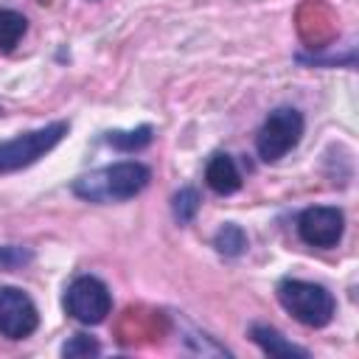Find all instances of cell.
<instances>
[{"mask_svg": "<svg viewBox=\"0 0 359 359\" xmlns=\"http://www.w3.org/2000/svg\"><path fill=\"white\" fill-rule=\"evenodd\" d=\"M149 180H151V171L143 163L123 160V163H115L109 168H101L95 174L76 180L73 191L90 202H123L140 194L149 185Z\"/></svg>", "mask_w": 359, "mask_h": 359, "instance_id": "1", "label": "cell"}, {"mask_svg": "<svg viewBox=\"0 0 359 359\" xmlns=\"http://www.w3.org/2000/svg\"><path fill=\"white\" fill-rule=\"evenodd\" d=\"M278 300L297 323L311 325V328L328 325L334 311H337L334 294L325 286L297 280V278H286V280L278 283Z\"/></svg>", "mask_w": 359, "mask_h": 359, "instance_id": "2", "label": "cell"}, {"mask_svg": "<svg viewBox=\"0 0 359 359\" xmlns=\"http://www.w3.org/2000/svg\"><path fill=\"white\" fill-rule=\"evenodd\" d=\"M65 135H67V123H65V121H56V123H48V126H42V129L17 135V137H11V140H3V143H0V174L20 171V168L36 163V160H39L42 154H48Z\"/></svg>", "mask_w": 359, "mask_h": 359, "instance_id": "3", "label": "cell"}, {"mask_svg": "<svg viewBox=\"0 0 359 359\" xmlns=\"http://www.w3.org/2000/svg\"><path fill=\"white\" fill-rule=\"evenodd\" d=\"M300 135H303V115L297 109L280 107V109L269 112V118L264 121V126L255 137L261 160L264 163L280 160L283 154H289L300 143Z\"/></svg>", "mask_w": 359, "mask_h": 359, "instance_id": "4", "label": "cell"}, {"mask_svg": "<svg viewBox=\"0 0 359 359\" xmlns=\"http://www.w3.org/2000/svg\"><path fill=\"white\" fill-rule=\"evenodd\" d=\"M65 306H67V314L84 325H95L101 323L109 309H112V294L107 289L104 280L93 278V275H81L76 278L67 292H65Z\"/></svg>", "mask_w": 359, "mask_h": 359, "instance_id": "5", "label": "cell"}, {"mask_svg": "<svg viewBox=\"0 0 359 359\" xmlns=\"http://www.w3.org/2000/svg\"><path fill=\"white\" fill-rule=\"evenodd\" d=\"M39 325V314L34 300L14 286H0V334L8 339H22L34 334Z\"/></svg>", "mask_w": 359, "mask_h": 359, "instance_id": "6", "label": "cell"}, {"mask_svg": "<svg viewBox=\"0 0 359 359\" xmlns=\"http://www.w3.org/2000/svg\"><path fill=\"white\" fill-rule=\"evenodd\" d=\"M342 230H345V216H342L339 208L317 205V208L303 210L300 219H297V233L311 247H334V244H339Z\"/></svg>", "mask_w": 359, "mask_h": 359, "instance_id": "7", "label": "cell"}, {"mask_svg": "<svg viewBox=\"0 0 359 359\" xmlns=\"http://www.w3.org/2000/svg\"><path fill=\"white\" fill-rule=\"evenodd\" d=\"M205 180H208V185H210L216 194H222V196H227V194H233V191L241 188V174H238L233 157H230V154H222V151L208 160Z\"/></svg>", "mask_w": 359, "mask_h": 359, "instance_id": "8", "label": "cell"}, {"mask_svg": "<svg viewBox=\"0 0 359 359\" xmlns=\"http://www.w3.org/2000/svg\"><path fill=\"white\" fill-rule=\"evenodd\" d=\"M250 337L269 353V356H309V351L292 345L280 331L269 328V325H252L250 328Z\"/></svg>", "mask_w": 359, "mask_h": 359, "instance_id": "9", "label": "cell"}, {"mask_svg": "<svg viewBox=\"0 0 359 359\" xmlns=\"http://www.w3.org/2000/svg\"><path fill=\"white\" fill-rule=\"evenodd\" d=\"M25 28H28V20H25L20 11H14V8H0V50H3V53L14 50L17 42L22 39V34H25Z\"/></svg>", "mask_w": 359, "mask_h": 359, "instance_id": "10", "label": "cell"}, {"mask_svg": "<svg viewBox=\"0 0 359 359\" xmlns=\"http://www.w3.org/2000/svg\"><path fill=\"white\" fill-rule=\"evenodd\" d=\"M154 137V129L151 126H137L132 132H109L107 135V143L115 146L118 151H137L143 146H149Z\"/></svg>", "mask_w": 359, "mask_h": 359, "instance_id": "11", "label": "cell"}, {"mask_svg": "<svg viewBox=\"0 0 359 359\" xmlns=\"http://www.w3.org/2000/svg\"><path fill=\"white\" fill-rule=\"evenodd\" d=\"M213 244H216V250H219L222 255L236 258V255H241V252L247 250V233H244L238 224H224V227L216 233Z\"/></svg>", "mask_w": 359, "mask_h": 359, "instance_id": "12", "label": "cell"}, {"mask_svg": "<svg viewBox=\"0 0 359 359\" xmlns=\"http://www.w3.org/2000/svg\"><path fill=\"white\" fill-rule=\"evenodd\" d=\"M199 202H202V196H199L194 188H182L180 194H174V202H171L174 219H177L180 224H188V222L196 216V210H199Z\"/></svg>", "mask_w": 359, "mask_h": 359, "instance_id": "13", "label": "cell"}, {"mask_svg": "<svg viewBox=\"0 0 359 359\" xmlns=\"http://www.w3.org/2000/svg\"><path fill=\"white\" fill-rule=\"evenodd\" d=\"M34 252L25 250V247H17V244H8V247H0V272H14V269H22L25 264H31Z\"/></svg>", "mask_w": 359, "mask_h": 359, "instance_id": "14", "label": "cell"}, {"mask_svg": "<svg viewBox=\"0 0 359 359\" xmlns=\"http://www.w3.org/2000/svg\"><path fill=\"white\" fill-rule=\"evenodd\" d=\"M62 353L65 356H95V353H101V345L87 334H76L70 342H65Z\"/></svg>", "mask_w": 359, "mask_h": 359, "instance_id": "15", "label": "cell"}]
</instances>
